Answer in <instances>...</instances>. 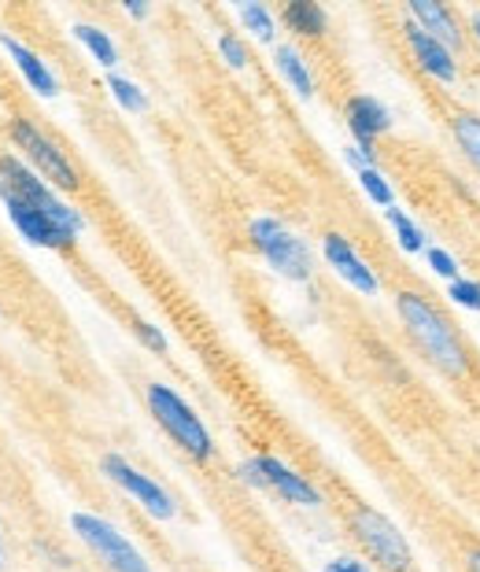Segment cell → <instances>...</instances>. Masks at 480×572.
Listing matches in <instances>:
<instances>
[{"label":"cell","instance_id":"obj_22","mask_svg":"<svg viewBox=\"0 0 480 572\" xmlns=\"http://www.w3.org/2000/svg\"><path fill=\"white\" fill-rule=\"evenodd\" d=\"M359 185L366 189V197H370L373 203H381V208H392V203H396V192L381 178V170H373V167L359 170Z\"/></svg>","mask_w":480,"mask_h":572},{"label":"cell","instance_id":"obj_11","mask_svg":"<svg viewBox=\"0 0 480 572\" xmlns=\"http://www.w3.org/2000/svg\"><path fill=\"white\" fill-rule=\"evenodd\" d=\"M256 465L262 473V484L284 495V502H296V506H318V502H322V495H318L300 473H292L289 465L278 462V458H256Z\"/></svg>","mask_w":480,"mask_h":572},{"label":"cell","instance_id":"obj_29","mask_svg":"<svg viewBox=\"0 0 480 572\" xmlns=\"http://www.w3.org/2000/svg\"><path fill=\"white\" fill-rule=\"evenodd\" d=\"M126 11H130L133 19H144V16H148V8H144V4H126Z\"/></svg>","mask_w":480,"mask_h":572},{"label":"cell","instance_id":"obj_4","mask_svg":"<svg viewBox=\"0 0 480 572\" xmlns=\"http://www.w3.org/2000/svg\"><path fill=\"white\" fill-rule=\"evenodd\" d=\"M0 181L19 192L22 200L30 203V208H38L41 214H49V219L63 229L67 237H78V229H82V219H78V211H71L67 203L56 197V192L44 185V178L33 174L30 167H22L16 155H0Z\"/></svg>","mask_w":480,"mask_h":572},{"label":"cell","instance_id":"obj_2","mask_svg":"<svg viewBox=\"0 0 480 572\" xmlns=\"http://www.w3.org/2000/svg\"><path fill=\"white\" fill-rule=\"evenodd\" d=\"M148 410H152V418L174 436L181 451H189L192 458H211V436L208 429H203V421L192 414L167 384L148 388Z\"/></svg>","mask_w":480,"mask_h":572},{"label":"cell","instance_id":"obj_1","mask_svg":"<svg viewBox=\"0 0 480 572\" xmlns=\"http://www.w3.org/2000/svg\"><path fill=\"white\" fill-rule=\"evenodd\" d=\"M399 314H403L407 333L414 337L418 348L426 351L443 373H451V377L466 373V351H462L459 337H454V329L443 322V318L432 311L421 295L399 292Z\"/></svg>","mask_w":480,"mask_h":572},{"label":"cell","instance_id":"obj_20","mask_svg":"<svg viewBox=\"0 0 480 572\" xmlns=\"http://www.w3.org/2000/svg\"><path fill=\"white\" fill-rule=\"evenodd\" d=\"M388 222H392L396 237H399V244H403L407 255H414V251L426 248V237H421V229H418L414 222H410L407 214L399 211V208H388Z\"/></svg>","mask_w":480,"mask_h":572},{"label":"cell","instance_id":"obj_23","mask_svg":"<svg viewBox=\"0 0 480 572\" xmlns=\"http://www.w3.org/2000/svg\"><path fill=\"white\" fill-rule=\"evenodd\" d=\"M240 19H244V27L256 33L259 41H273V19L262 4H244L240 8Z\"/></svg>","mask_w":480,"mask_h":572},{"label":"cell","instance_id":"obj_12","mask_svg":"<svg viewBox=\"0 0 480 572\" xmlns=\"http://www.w3.org/2000/svg\"><path fill=\"white\" fill-rule=\"evenodd\" d=\"M407 41L410 49H414L421 71H429L432 78H440V82H454V56L448 44H440L437 38H429L426 30L418 27V22H407Z\"/></svg>","mask_w":480,"mask_h":572},{"label":"cell","instance_id":"obj_8","mask_svg":"<svg viewBox=\"0 0 480 572\" xmlns=\"http://www.w3.org/2000/svg\"><path fill=\"white\" fill-rule=\"evenodd\" d=\"M104 473L116 480V484L126 491V495H133L137 502H141V506L152 513L156 521H170L174 518V499L167 495L163 488L156 484V480H148L144 473H137V469L126 462V458H119V454H108L104 458Z\"/></svg>","mask_w":480,"mask_h":572},{"label":"cell","instance_id":"obj_6","mask_svg":"<svg viewBox=\"0 0 480 572\" xmlns=\"http://www.w3.org/2000/svg\"><path fill=\"white\" fill-rule=\"evenodd\" d=\"M351 529H356L359 543H362L366 551H370L388 572H403V569L410 565V546H407V540H403V532H399L396 524L384 518V513H377V510H359L356 521H351Z\"/></svg>","mask_w":480,"mask_h":572},{"label":"cell","instance_id":"obj_9","mask_svg":"<svg viewBox=\"0 0 480 572\" xmlns=\"http://www.w3.org/2000/svg\"><path fill=\"white\" fill-rule=\"evenodd\" d=\"M0 200H4V208H8V219L16 222V229L30 240V244L63 248V244H71V240H74V237H67L63 229L49 219V214H41L38 208H30V203L22 200L19 192H11L4 181H0Z\"/></svg>","mask_w":480,"mask_h":572},{"label":"cell","instance_id":"obj_27","mask_svg":"<svg viewBox=\"0 0 480 572\" xmlns=\"http://www.w3.org/2000/svg\"><path fill=\"white\" fill-rule=\"evenodd\" d=\"M137 337H141V340H144V343H148V348H152V351H163V348H167L163 333H156V329L148 325V322H137Z\"/></svg>","mask_w":480,"mask_h":572},{"label":"cell","instance_id":"obj_30","mask_svg":"<svg viewBox=\"0 0 480 572\" xmlns=\"http://www.w3.org/2000/svg\"><path fill=\"white\" fill-rule=\"evenodd\" d=\"M470 572H480V554H470Z\"/></svg>","mask_w":480,"mask_h":572},{"label":"cell","instance_id":"obj_21","mask_svg":"<svg viewBox=\"0 0 480 572\" xmlns=\"http://www.w3.org/2000/svg\"><path fill=\"white\" fill-rule=\"evenodd\" d=\"M108 89H111V97L119 100V104L126 108V111H133V114H141V111H148V97L141 93V89H137L130 78H119V74H111L108 78Z\"/></svg>","mask_w":480,"mask_h":572},{"label":"cell","instance_id":"obj_28","mask_svg":"<svg viewBox=\"0 0 480 572\" xmlns=\"http://www.w3.org/2000/svg\"><path fill=\"white\" fill-rule=\"evenodd\" d=\"M326 572H366L362 562H356V558H337V562H329Z\"/></svg>","mask_w":480,"mask_h":572},{"label":"cell","instance_id":"obj_10","mask_svg":"<svg viewBox=\"0 0 480 572\" xmlns=\"http://www.w3.org/2000/svg\"><path fill=\"white\" fill-rule=\"evenodd\" d=\"M322 251H326V259H329V267H333L340 278H344L351 289H359L362 295H377V278H373V270L366 267V262L359 259V251L348 244L340 233H329L322 240Z\"/></svg>","mask_w":480,"mask_h":572},{"label":"cell","instance_id":"obj_14","mask_svg":"<svg viewBox=\"0 0 480 572\" xmlns=\"http://www.w3.org/2000/svg\"><path fill=\"white\" fill-rule=\"evenodd\" d=\"M0 44H4V52L11 56V60H16V67L22 71V78L30 82L33 93H41V97H56V93H60V82H56V74L49 71V67H44L41 56H33L27 44L16 41L11 33H0Z\"/></svg>","mask_w":480,"mask_h":572},{"label":"cell","instance_id":"obj_31","mask_svg":"<svg viewBox=\"0 0 480 572\" xmlns=\"http://www.w3.org/2000/svg\"><path fill=\"white\" fill-rule=\"evenodd\" d=\"M473 33H477V41H480V11L473 16Z\"/></svg>","mask_w":480,"mask_h":572},{"label":"cell","instance_id":"obj_18","mask_svg":"<svg viewBox=\"0 0 480 572\" xmlns=\"http://www.w3.org/2000/svg\"><path fill=\"white\" fill-rule=\"evenodd\" d=\"M74 38L82 41L89 52H93V60H97V63H104V67H116V63H119L116 44H111V38H108L104 30L89 27V22H78V27H74Z\"/></svg>","mask_w":480,"mask_h":572},{"label":"cell","instance_id":"obj_7","mask_svg":"<svg viewBox=\"0 0 480 572\" xmlns=\"http://www.w3.org/2000/svg\"><path fill=\"white\" fill-rule=\"evenodd\" d=\"M11 137H16V144L30 155V163L41 170V178L56 181L60 189H74L78 185L74 167L67 163V155L38 130V126H30L27 119H16V122H11Z\"/></svg>","mask_w":480,"mask_h":572},{"label":"cell","instance_id":"obj_26","mask_svg":"<svg viewBox=\"0 0 480 572\" xmlns=\"http://www.w3.org/2000/svg\"><path fill=\"white\" fill-rule=\"evenodd\" d=\"M429 267L440 273V278H451L459 281V267H454V259L448 255L443 248H429Z\"/></svg>","mask_w":480,"mask_h":572},{"label":"cell","instance_id":"obj_17","mask_svg":"<svg viewBox=\"0 0 480 572\" xmlns=\"http://www.w3.org/2000/svg\"><path fill=\"white\" fill-rule=\"evenodd\" d=\"M273 60H278V71H281L284 78H289V86L296 89V93H300V97H311V93H314L311 71H307V63L300 60V52H296L292 44H278Z\"/></svg>","mask_w":480,"mask_h":572},{"label":"cell","instance_id":"obj_5","mask_svg":"<svg viewBox=\"0 0 480 572\" xmlns=\"http://www.w3.org/2000/svg\"><path fill=\"white\" fill-rule=\"evenodd\" d=\"M251 240H256V248L267 255V262L278 273L292 281H307L311 278V251L300 237H292L289 229L273 219H256L251 222Z\"/></svg>","mask_w":480,"mask_h":572},{"label":"cell","instance_id":"obj_13","mask_svg":"<svg viewBox=\"0 0 480 572\" xmlns=\"http://www.w3.org/2000/svg\"><path fill=\"white\" fill-rule=\"evenodd\" d=\"M348 126L351 133H356V141L366 155H370V141L377 133H384L388 126H392V114L381 104V100L373 97H351L348 100Z\"/></svg>","mask_w":480,"mask_h":572},{"label":"cell","instance_id":"obj_19","mask_svg":"<svg viewBox=\"0 0 480 572\" xmlns=\"http://www.w3.org/2000/svg\"><path fill=\"white\" fill-rule=\"evenodd\" d=\"M454 137H459L466 159L480 170V119L477 114H459V119H454Z\"/></svg>","mask_w":480,"mask_h":572},{"label":"cell","instance_id":"obj_25","mask_svg":"<svg viewBox=\"0 0 480 572\" xmlns=\"http://www.w3.org/2000/svg\"><path fill=\"white\" fill-rule=\"evenodd\" d=\"M219 49H222V56H226V63H230V67H237V71H240V67L248 63V52H244V44H240V41L233 38V33H222V38H219Z\"/></svg>","mask_w":480,"mask_h":572},{"label":"cell","instance_id":"obj_3","mask_svg":"<svg viewBox=\"0 0 480 572\" xmlns=\"http://www.w3.org/2000/svg\"><path fill=\"white\" fill-rule=\"evenodd\" d=\"M71 529L111 572H152L144 562V554L137 551V546L126 540L116 524H108L104 518H93V513H74Z\"/></svg>","mask_w":480,"mask_h":572},{"label":"cell","instance_id":"obj_16","mask_svg":"<svg viewBox=\"0 0 480 572\" xmlns=\"http://www.w3.org/2000/svg\"><path fill=\"white\" fill-rule=\"evenodd\" d=\"M284 22H289V30L307 33V38L326 33V11L318 8L314 0H292V4L284 8Z\"/></svg>","mask_w":480,"mask_h":572},{"label":"cell","instance_id":"obj_15","mask_svg":"<svg viewBox=\"0 0 480 572\" xmlns=\"http://www.w3.org/2000/svg\"><path fill=\"white\" fill-rule=\"evenodd\" d=\"M410 11H414L418 27L426 30L429 38H437L440 44H448V49H459L462 33H459V27H454V19H451L448 8L437 4V0H414Z\"/></svg>","mask_w":480,"mask_h":572},{"label":"cell","instance_id":"obj_24","mask_svg":"<svg viewBox=\"0 0 480 572\" xmlns=\"http://www.w3.org/2000/svg\"><path fill=\"white\" fill-rule=\"evenodd\" d=\"M451 300L459 307L480 311V281H451Z\"/></svg>","mask_w":480,"mask_h":572}]
</instances>
